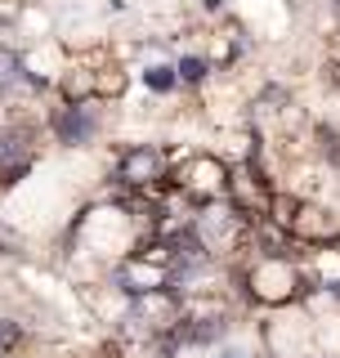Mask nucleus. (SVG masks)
<instances>
[{
	"label": "nucleus",
	"instance_id": "nucleus-3",
	"mask_svg": "<svg viewBox=\"0 0 340 358\" xmlns=\"http://www.w3.org/2000/svg\"><path fill=\"white\" fill-rule=\"evenodd\" d=\"M121 175H126V179H134V184L153 179V175H157V152H148V148L130 152V157H126V171H121Z\"/></svg>",
	"mask_w": 340,
	"mask_h": 358
},
{
	"label": "nucleus",
	"instance_id": "nucleus-4",
	"mask_svg": "<svg viewBox=\"0 0 340 358\" xmlns=\"http://www.w3.org/2000/svg\"><path fill=\"white\" fill-rule=\"evenodd\" d=\"M179 76H184V81H201V76H206V63H201V59H184V63H179Z\"/></svg>",
	"mask_w": 340,
	"mask_h": 358
},
{
	"label": "nucleus",
	"instance_id": "nucleus-7",
	"mask_svg": "<svg viewBox=\"0 0 340 358\" xmlns=\"http://www.w3.org/2000/svg\"><path fill=\"white\" fill-rule=\"evenodd\" d=\"M14 336H18L14 327H5V322H0V350H5V345H14Z\"/></svg>",
	"mask_w": 340,
	"mask_h": 358
},
{
	"label": "nucleus",
	"instance_id": "nucleus-5",
	"mask_svg": "<svg viewBox=\"0 0 340 358\" xmlns=\"http://www.w3.org/2000/svg\"><path fill=\"white\" fill-rule=\"evenodd\" d=\"M148 85L153 90H170V85H175V72H170V67H153V72H148Z\"/></svg>",
	"mask_w": 340,
	"mask_h": 358
},
{
	"label": "nucleus",
	"instance_id": "nucleus-8",
	"mask_svg": "<svg viewBox=\"0 0 340 358\" xmlns=\"http://www.w3.org/2000/svg\"><path fill=\"white\" fill-rule=\"evenodd\" d=\"M224 358H242V354H224Z\"/></svg>",
	"mask_w": 340,
	"mask_h": 358
},
{
	"label": "nucleus",
	"instance_id": "nucleus-2",
	"mask_svg": "<svg viewBox=\"0 0 340 358\" xmlns=\"http://www.w3.org/2000/svg\"><path fill=\"white\" fill-rule=\"evenodd\" d=\"M54 130H59V139L63 143H85L90 139V130H94V117L81 108H67L59 121H54Z\"/></svg>",
	"mask_w": 340,
	"mask_h": 358
},
{
	"label": "nucleus",
	"instance_id": "nucleus-6",
	"mask_svg": "<svg viewBox=\"0 0 340 358\" xmlns=\"http://www.w3.org/2000/svg\"><path fill=\"white\" fill-rule=\"evenodd\" d=\"M323 139H327V152H332V162H340V134L323 130Z\"/></svg>",
	"mask_w": 340,
	"mask_h": 358
},
{
	"label": "nucleus",
	"instance_id": "nucleus-1",
	"mask_svg": "<svg viewBox=\"0 0 340 358\" xmlns=\"http://www.w3.org/2000/svg\"><path fill=\"white\" fill-rule=\"evenodd\" d=\"M255 291L264 300H287L291 291H296V273H291L287 264H269V268L255 273Z\"/></svg>",
	"mask_w": 340,
	"mask_h": 358
}]
</instances>
